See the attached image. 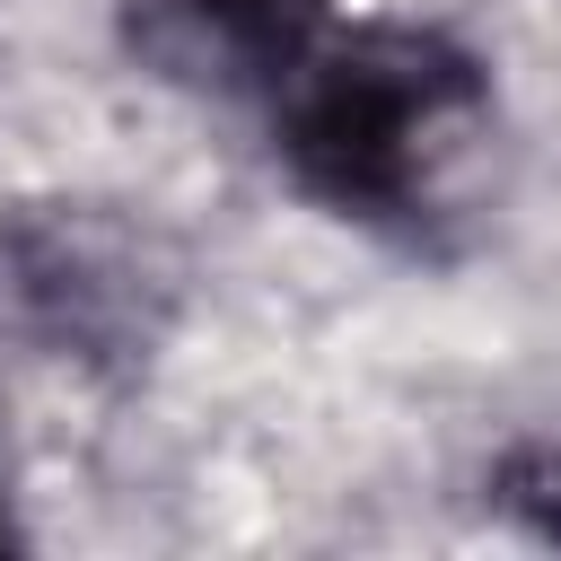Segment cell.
<instances>
[{
    "label": "cell",
    "instance_id": "1",
    "mask_svg": "<svg viewBox=\"0 0 561 561\" xmlns=\"http://www.w3.org/2000/svg\"><path fill=\"white\" fill-rule=\"evenodd\" d=\"M272 105L298 184L351 219H394V228L447 210L491 140V88L473 53L421 26L324 35Z\"/></svg>",
    "mask_w": 561,
    "mask_h": 561
},
{
    "label": "cell",
    "instance_id": "2",
    "mask_svg": "<svg viewBox=\"0 0 561 561\" xmlns=\"http://www.w3.org/2000/svg\"><path fill=\"white\" fill-rule=\"evenodd\" d=\"M123 35L193 96H280L324 44V0H123Z\"/></svg>",
    "mask_w": 561,
    "mask_h": 561
},
{
    "label": "cell",
    "instance_id": "3",
    "mask_svg": "<svg viewBox=\"0 0 561 561\" xmlns=\"http://www.w3.org/2000/svg\"><path fill=\"white\" fill-rule=\"evenodd\" d=\"M0 324L105 351L140 324V245L105 219H26L0 228Z\"/></svg>",
    "mask_w": 561,
    "mask_h": 561
}]
</instances>
